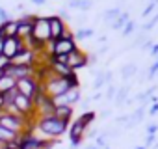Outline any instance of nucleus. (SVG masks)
<instances>
[{
    "label": "nucleus",
    "instance_id": "33",
    "mask_svg": "<svg viewBox=\"0 0 158 149\" xmlns=\"http://www.w3.org/2000/svg\"><path fill=\"white\" fill-rule=\"evenodd\" d=\"M97 60H99L97 52H91V54L88 56V65H89V67H91V65H95V63H97Z\"/></svg>",
    "mask_w": 158,
    "mask_h": 149
},
{
    "label": "nucleus",
    "instance_id": "22",
    "mask_svg": "<svg viewBox=\"0 0 158 149\" xmlns=\"http://www.w3.org/2000/svg\"><path fill=\"white\" fill-rule=\"evenodd\" d=\"M104 84H106V80H104V71H101V73H97V74H95V82H93V88H95V90H101Z\"/></svg>",
    "mask_w": 158,
    "mask_h": 149
},
{
    "label": "nucleus",
    "instance_id": "31",
    "mask_svg": "<svg viewBox=\"0 0 158 149\" xmlns=\"http://www.w3.org/2000/svg\"><path fill=\"white\" fill-rule=\"evenodd\" d=\"M115 121H117V125H121V127H127V123L130 121V114H127V116H121V117H117Z\"/></svg>",
    "mask_w": 158,
    "mask_h": 149
},
{
    "label": "nucleus",
    "instance_id": "20",
    "mask_svg": "<svg viewBox=\"0 0 158 149\" xmlns=\"http://www.w3.org/2000/svg\"><path fill=\"white\" fill-rule=\"evenodd\" d=\"M93 37V28H80L74 32V41H82V39H89Z\"/></svg>",
    "mask_w": 158,
    "mask_h": 149
},
{
    "label": "nucleus",
    "instance_id": "30",
    "mask_svg": "<svg viewBox=\"0 0 158 149\" xmlns=\"http://www.w3.org/2000/svg\"><path fill=\"white\" fill-rule=\"evenodd\" d=\"M11 60H8L6 56H0V73H6V69L10 67Z\"/></svg>",
    "mask_w": 158,
    "mask_h": 149
},
{
    "label": "nucleus",
    "instance_id": "1",
    "mask_svg": "<svg viewBox=\"0 0 158 149\" xmlns=\"http://www.w3.org/2000/svg\"><path fill=\"white\" fill-rule=\"evenodd\" d=\"M67 129H69V123L58 119L56 116L39 117L35 123V130L41 134V138H47V140H58L61 134H65Z\"/></svg>",
    "mask_w": 158,
    "mask_h": 149
},
{
    "label": "nucleus",
    "instance_id": "19",
    "mask_svg": "<svg viewBox=\"0 0 158 149\" xmlns=\"http://www.w3.org/2000/svg\"><path fill=\"white\" fill-rule=\"evenodd\" d=\"M13 140H17V134H15V132L8 130V129H4V127H0V142L6 145V143H10V142H13Z\"/></svg>",
    "mask_w": 158,
    "mask_h": 149
},
{
    "label": "nucleus",
    "instance_id": "7",
    "mask_svg": "<svg viewBox=\"0 0 158 149\" xmlns=\"http://www.w3.org/2000/svg\"><path fill=\"white\" fill-rule=\"evenodd\" d=\"M48 24H50V37H52V41L60 39L67 32V23L63 19H60L58 15H50L48 17Z\"/></svg>",
    "mask_w": 158,
    "mask_h": 149
},
{
    "label": "nucleus",
    "instance_id": "15",
    "mask_svg": "<svg viewBox=\"0 0 158 149\" xmlns=\"http://www.w3.org/2000/svg\"><path fill=\"white\" fill-rule=\"evenodd\" d=\"M121 13H123V11H121V8H119V6H115V8L106 10V11L102 13V19H104V23H106V24H112L117 17H121Z\"/></svg>",
    "mask_w": 158,
    "mask_h": 149
},
{
    "label": "nucleus",
    "instance_id": "6",
    "mask_svg": "<svg viewBox=\"0 0 158 149\" xmlns=\"http://www.w3.org/2000/svg\"><path fill=\"white\" fill-rule=\"evenodd\" d=\"M67 65L73 73H76L78 69H82L88 65V54L82 49H74L69 56H67Z\"/></svg>",
    "mask_w": 158,
    "mask_h": 149
},
{
    "label": "nucleus",
    "instance_id": "42",
    "mask_svg": "<svg viewBox=\"0 0 158 149\" xmlns=\"http://www.w3.org/2000/svg\"><path fill=\"white\" fill-rule=\"evenodd\" d=\"M106 52H108V47L104 45V47H101V49L97 50V56H101V54H106Z\"/></svg>",
    "mask_w": 158,
    "mask_h": 149
},
{
    "label": "nucleus",
    "instance_id": "12",
    "mask_svg": "<svg viewBox=\"0 0 158 149\" xmlns=\"http://www.w3.org/2000/svg\"><path fill=\"white\" fill-rule=\"evenodd\" d=\"M73 112H74V106H67V104H61V106H56L54 108V116L58 119H61V121H67V123H71Z\"/></svg>",
    "mask_w": 158,
    "mask_h": 149
},
{
    "label": "nucleus",
    "instance_id": "26",
    "mask_svg": "<svg viewBox=\"0 0 158 149\" xmlns=\"http://www.w3.org/2000/svg\"><path fill=\"white\" fill-rule=\"evenodd\" d=\"M115 93H117V88H115L114 84H108V88H106V92H104V97H106L108 101H114V99H115Z\"/></svg>",
    "mask_w": 158,
    "mask_h": 149
},
{
    "label": "nucleus",
    "instance_id": "18",
    "mask_svg": "<svg viewBox=\"0 0 158 149\" xmlns=\"http://www.w3.org/2000/svg\"><path fill=\"white\" fill-rule=\"evenodd\" d=\"M136 73H138V67H136L134 63H127V65H123V67H121V77H123L125 80H128V79L136 77Z\"/></svg>",
    "mask_w": 158,
    "mask_h": 149
},
{
    "label": "nucleus",
    "instance_id": "21",
    "mask_svg": "<svg viewBox=\"0 0 158 149\" xmlns=\"http://www.w3.org/2000/svg\"><path fill=\"white\" fill-rule=\"evenodd\" d=\"M108 140H110V138H108V132H106V130H101L99 136L95 138V145H97L99 149H104V147H108Z\"/></svg>",
    "mask_w": 158,
    "mask_h": 149
},
{
    "label": "nucleus",
    "instance_id": "25",
    "mask_svg": "<svg viewBox=\"0 0 158 149\" xmlns=\"http://www.w3.org/2000/svg\"><path fill=\"white\" fill-rule=\"evenodd\" d=\"M80 119H82V123H84L86 127H89V125L93 123V119H95V112H84V114L80 116Z\"/></svg>",
    "mask_w": 158,
    "mask_h": 149
},
{
    "label": "nucleus",
    "instance_id": "14",
    "mask_svg": "<svg viewBox=\"0 0 158 149\" xmlns=\"http://www.w3.org/2000/svg\"><path fill=\"white\" fill-rule=\"evenodd\" d=\"M17 23H19V21H17ZM32 24H34V23H19V26H17V37L23 39V41L30 39V37H32Z\"/></svg>",
    "mask_w": 158,
    "mask_h": 149
},
{
    "label": "nucleus",
    "instance_id": "39",
    "mask_svg": "<svg viewBox=\"0 0 158 149\" xmlns=\"http://www.w3.org/2000/svg\"><path fill=\"white\" fill-rule=\"evenodd\" d=\"M89 101H91V99H82V101H80V106H82V110H84V112H88V106H89Z\"/></svg>",
    "mask_w": 158,
    "mask_h": 149
},
{
    "label": "nucleus",
    "instance_id": "32",
    "mask_svg": "<svg viewBox=\"0 0 158 149\" xmlns=\"http://www.w3.org/2000/svg\"><path fill=\"white\" fill-rule=\"evenodd\" d=\"M58 17H60V19H63V21L67 23V21L71 19V17H69V10H67V8H61V10H60V13H58Z\"/></svg>",
    "mask_w": 158,
    "mask_h": 149
},
{
    "label": "nucleus",
    "instance_id": "35",
    "mask_svg": "<svg viewBox=\"0 0 158 149\" xmlns=\"http://www.w3.org/2000/svg\"><path fill=\"white\" fill-rule=\"evenodd\" d=\"M152 143H154V134H147V138H145V143H143V145H145V147L149 149V147H151Z\"/></svg>",
    "mask_w": 158,
    "mask_h": 149
},
{
    "label": "nucleus",
    "instance_id": "4",
    "mask_svg": "<svg viewBox=\"0 0 158 149\" xmlns=\"http://www.w3.org/2000/svg\"><path fill=\"white\" fill-rule=\"evenodd\" d=\"M26 49H28V47L24 45V41H23V39H19V37H8V39H4L2 56H6L8 60H13L17 54L24 52Z\"/></svg>",
    "mask_w": 158,
    "mask_h": 149
},
{
    "label": "nucleus",
    "instance_id": "46",
    "mask_svg": "<svg viewBox=\"0 0 158 149\" xmlns=\"http://www.w3.org/2000/svg\"><path fill=\"white\" fill-rule=\"evenodd\" d=\"M136 149H147V147H145V145H139V147H136Z\"/></svg>",
    "mask_w": 158,
    "mask_h": 149
},
{
    "label": "nucleus",
    "instance_id": "8",
    "mask_svg": "<svg viewBox=\"0 0 158 149\" xmlns=\"http://www.w3.org/2000/svg\"><path fill=\"white\" fill-rule=\"evenodd\" d=\"M6 74L13 77L15 80L34 77V65H13V63H10V67L6 69Z\"/></svg>",
    "mask_w": 158,
    "mask_h": 149
},
{
    "label": "nucleus",
    "instance_id": "36",
    "mask_svg": "<svg viewBox=\"0 0 158 149\" xmlns=\"http://www.w3.org/2000/svg\"><path fill=\"white\" fill-rule=\"evenodd\" d=\"M156 114H158V103H152L149 108V116H156Z\"/></svg>",
    "mask_w": 158,
    "mask_h": 149
},
{
    "label": "nucleus",
    "instance_id": "24",
    "mask_svg": "<svg viewBox=\"0 0 158 149\" xmlns=\"http://www.w3.org/2000/svg\"><path fill=\"white\" fill-rule=\"evenodd\" d=\"M156 24H158V13H156V15H152V19H151L149 23H145V24L139 28V32H147V30H152Z\"/></svg>",
    "mask_w": 158,
    "mask_h": 149
},
{
    "label": "nucleus",
    "instance_id": "44",
    "mask_svg": "<svg viewBox=\"0 0 158 149\" xmlns=\"http://www.w3.org/2000/svg\"><path fill=\"white\" fill-rule=\"evenodd\" d=\"M2 49H4V37H0V56H2Z\"/></svg>",
    "mask_w": 158,
    "mask_h": 149
},
{
    "label": "nucleus",
    "instance_id": "16",
    "mask_svg": "<svg viewBox=\"0 0 158 149\" xmlns=\"http://www.w3.org/2000/svg\"><path fill=\"white\" fill-rule=\"evenodd\" d=\"M128 90H130V86H128V84H125V86H121V88L117 90V93H115V99H114V103H115L117 106H121V104H125V103H127Z\"/></svg>",
    "mask_w": 158,
    "mask_h": 149
},
{
    "label": "nucleus",
    "instance_id": "17",
    "mask_svg": "<svg viewBox=\"0 0 158 149\" xmlns=\"http://www.w3.org/2000/svg\"><path fill=\"white\" fill-rule=\"evenodd\" d=\"M128 21H130V15H128V11H123V13H121V17H117V19H115V21H114L110 26H112L114 30H123V28H125V24H127Z\"/></svg>",
    "mask_w": 158,
    "mask_h": 149
},
{
    "label": "nucleus",
    "instance_id": "23",
    "mask_svg": "<svg viewBox=\"0 0 158 149\" xmlns=\"http://www.w3.org/2000/svg\"><path fill=\"white\" fill-rule=\"evenodd\" d=\"M136 28H138V24H136V23H134L132 19H130V21H128V23L125 24V28H123L121 32H123V36H125V37H128V36H130V34H132V32H134Z\"/></svg>",
    "mask_w": 158,
    "mask_h": 149
},
{
    "label": "nucleus",
    "instance_id": "3",
    "mask_svg": "<svg viewBox=\"0 0 158 149\" xmlns=\"http://www.w3.org/2000/svg\"><path fill=\"white\" fill-rule=\"evenodd\" d=\"M74 49H78V47L73 37H60L56 41L48 43V52L52 56H69Z\"/></svg>",
    "mask_w": 158,
    "mask_h": 149
},
{
    "label": "nucleus",
    "instance_id": "45",
    "mask_svg": "<svg viewBox=\"0 0 158 149\" xmlns=\"http://www.w3.org/2000/svg\"><path fill=\"white\" fill-rule=\"evenodd\" d=\"M84 149H99V147H97V145H95V143H89V145H86V147H84Z\"/></svg>",
    "mask_w": 158,
    "mask_h": 149
},
{
    "label": "nucleus",
    "instance_id": "29",
    "mask_svg": "<svg viewBox=\"0 0 158 149\" xmlns=\"http://www.w3.org/2000/svg\"><path fill=\"white\" fill-rule=\"evenodd\" d=\"M147 74H149V79H154L156 74H158V58H156V62L149 67V71H147Z\"/></svg>",
    "mask_w": 158,
    "mask_h": 149
},
{
    "label": "nucleus",
    "instance_id": "5",
    "mask_svg": "<svg viewBox=\"0 0 158 149\" xmlns=\"http://www.w3.org/2000/svg\"><path fill=\"white\" fill-rule=\"evenodd\" d=\"M15 88H17V92H19L21 95H24V97H28V99H34V97L37 95V92H39V84H37V80H35L34 77L19 79L17 84H15Z\"/></svg>",
    "mask_w": 158,
    "mask_h": 149
},
{
    "label": "nucleus",
    "instance_id": "11",
    "mask_svg": "<svg viewBox=\"0 0 158 149\" xmlns=\"http://www.w3.org/2000/svg\"><path fill=\"white\" fill-rule=\"evenodd\" d=\"M48 65H50V69L58 74V77H61V79H65V77H69V74L73 73L71 69H69V65L67 63H60V62H54L52 60V56L48 58Z\"/></svg>",
    "mask_w": 158,
    "mask_h": 149
},
{
    "label": "nucleus",
    "instance_id": "38",
    "mask_svg": "<svg viewBox=\"0 0 158 149\" xmlns=\"http://www.w3.org/2000/svg\"><path fill=\"white\" fill-rule=\"evenodd\" d=\"M152 45H154V43H152L151 39H147V41L141 45V50H151V49H152Z\"/></svg>",
    "mask_w": 158,
    "mask_h": 149
},
{
    "label": "nucleus",
    "instance_id": "43",
    "mask_svg": "<svg viewBox=\"0 0 158 149\" xmlns=\"http://www.w3.org/2000/svg\"><path fill=\"white\" fill-rule=\"evenodd\" d=\"M32 2H34V4H35V6H43V4H45V2H47V0H32Z\"/></svg>",
    "mask_w": 158,
    "mask_h": 149
},
{
    "label": "nucleus",
    "instance_id": "50",
    "mask_svg": "<svg viewBox=\"0 0 158 149\" xmlns=\"http://www.w3.org/2000/svg\"><path fill=\"white\" fill-rule=\"evenodd\" d=\"M4 149H6V147H4Z\"/></svg>",
    "mask_w": 158,
    "mask_h": 149
},
{
    "label": "nucleus",
    "instance_id": "13",
    "mask_svg": "<svg viewBox=\"0 0 158 149\" xmlns=\"http://www.w3.org/2000/svg\"><path fill=\"white\" fill-rule=\"evenodd\" d=\"M15 84H17V80H15L13 77H10V74L4 73V77L0 79V95H4V93L15 90Z\"/></svg>",
    "mask_w": 158,
    "mask_h": 149
},
{
    "label": "nucleus",
    "instance_id": "41",
    "mask_svg": "<svg viewBox=\"0 0 158 149\" xmlns=\"http://www.w3.org/2000/svg\"><path fill=\"white\" fill-rule=\"evenodd\" d=\"M149 54H151V56H156V58H158V43H156V45H152V49L149 50Z\"/></svg>",
    "mask_w": 158,
    "mask_h": 149
},
{
    "label": "nucleus",
    "instance_id": "34",
    "mask_svg": "<svg viewBox=\"0 0 158 149\" xmlns=\"http://www.w3.org/2000/svg\"><path fill=\"white\" fill-rule=\"evenodd\" d=\"M156 130H158V125L156 123H149L147 125V134H156Z\"/></svg>",
    "mask_w": 158,
    "mask_h": 149
},
{
    "label": "nucleus",
    "instance_id": "49",
    "mask_svg": "<svg viewBox=\"0 0 158 149\" xmlns=\"http://www.w3.org/2000/svg\"><path fill=\"white\" fill-rule=\"evenodd\" d=\"M0 37H2V34H0Z\"/></svg>",
    "mask_w": 158,
    "mask_h": 149
},
{
    "label": "nucleus",
    "instance_id": "28",
    "mask_svg": "<svg viewBox=\"0 0 158 149\" xmlns=\"http://www.w3.org/2000/svg\"><path fill=\"white\" fill-rule=\"evenodd\" d=\"M91 6H93L91 0H80V2H78V10H80V11H88Z\"/></svg>",
    "mask_w": 158,
    "mask_h": 149
},
{
    "label": "nucleus",
    "instance_id": "27",
    "mask_svg": "<svg viewBox=\"0 0 158 149\" xmlns=\"http://www.w3.org/2000/svg\"><path fill=\"white\" fill-rule=\"evenodd\" d=\"M147 39H149V37L145 36V32H138V37L134 39V43H132V47H141V45H143V43H145Z\"/></svg>",
    "mask_w": 158,
    "mask_h": 149
},
{
    "label": "nucleus",
    "instance_id": "37",
    "mask_svg": "<svg viewBox=\"0 0 158 149\" xmlns=\"http://www.w3.org/2000/svg\"><path fill=\"white\" fill-rule=\"evenodd\" d=\"M154 6H156V4H154V2H151V4H149V6H147L145 10H143V17H147V15H149V13H151V11L154 10Z\"/></svg>",
    "mask_w": 158,
    "mask_h": 149
},
{
    "label": "nucleus",
    "instance_id": "10",
    "mask_svg": "<svg viewBox=\"0 0 158 149\" xmlns=\"http://www.w3.org/2000/svg\"><path fill=\"white\" fill-rule=\"evenodd\" d=\"M17 26H19L17 19H10L8 23L0 24V34H2L4 39H8V37H17Z\"/></svg>",
    "mask_w": 158,
    "mask_h": 149
},
{
    "label": "nucleus",
    "instance_id": "9",
    "mask_svg": "<svg viewBox=\"0 0 158 149\" xmlns=\"http://www.w3.org/2000/svg\"><path fill=\"white\" fill-rule=\"evenodd\" d=\"M35 60H37V54H35L34 50L26 49L24 52L17 54V56L11 60V63H13V65H35Z\"/></svg>",
    "mask_w": 158,
    "mask_h": 149
},
{
    "label": "nucleus",
    "instance_id": "40",
    "mask_svg": "<svg viewBox=\"0 0 158 149\" xmlns=\"http://www.w3.org/2000/svg\"><path fill=\"white\" fill-rule=\"evenodd\" d=\"M99 132H101L99 129H91V130H89V140H93V138H97V136H99Z\"/></svg>",
    "mask_w": 158,
    "mask_h": 149
},
{
    "label": "nucleus",
    "instance_id": "48",
    "mask_svg": "<svg viewBox=\"0 0 158 149\" xmlns=\"http://www.w3.org/2000/svg\"><path fill=\"white\" fill-rule=\"evenodd\" d=\"M104 149H110V145H108V147H104Z\"/></svg>",
    "mask_w": 158,
    "mask_h": 149
},
{
    "label": "nucleus",
    "instance_id": "47",
    "mask_svg": "<svg viewBox=\"0 0 158 149\" xmlns=\"http://www.w3.org/2000/svg\"><path fill=\"white\" fill-rule=\"evenodd\" d=\"M2 77H4V73H0V79H2Z\"/></svg>",
    "mask_w": 158,
    "mask_h": 149
},
{
    "label": "nucleus",
    "instance_id": "2",
    "mask_svg": "<svg viewBox=\"0 0 158 149\" xmlns=\"http://www.w3.org/2000/svg\"><path fill=\"white\" fill-rule=\"evenodd\" d=\"M32 37L43 45H48L52 41L50 37V24H48V17H37L34 19V24H32Z\"/></svg>",
    "mask_w": 158,
    "mask_h": 149
}]
</instances>
